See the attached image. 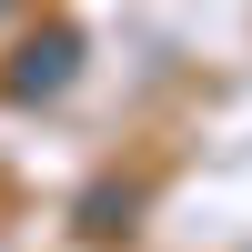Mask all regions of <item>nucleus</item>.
Wrapping results in <instances>:
<instances>
[{
	"mask_svg": "<svg viewBox=\"0 0 252 252\" xmlns=\"http://www.w3.org/2000/svg\"><path fill=\"white\" fill-rule=\"evenodd\" d=\"M71 71H81V40H71V31H40L31 51H20L10 91H20V101H51V91H71Z\"/></svg>",
	"mask_w": 252,
	"mask_h": 252,
	"instance_id": "1",
	"label": "nucleus"
},
{
	"mask_svg": "<svg viewBox=\"0 0 252 252\" xmlns=\"http://www.w3.org/2000/svg\"><path fill=\"white\" fill-rule=\"evenodd\" d=\"M0 10H10V0H0Z\"/></svg>",
	"mask_w": 252,
	"mask_h": 252,
	"instance_id": "2",
	"label": "nucleus"
}]
</instances>
